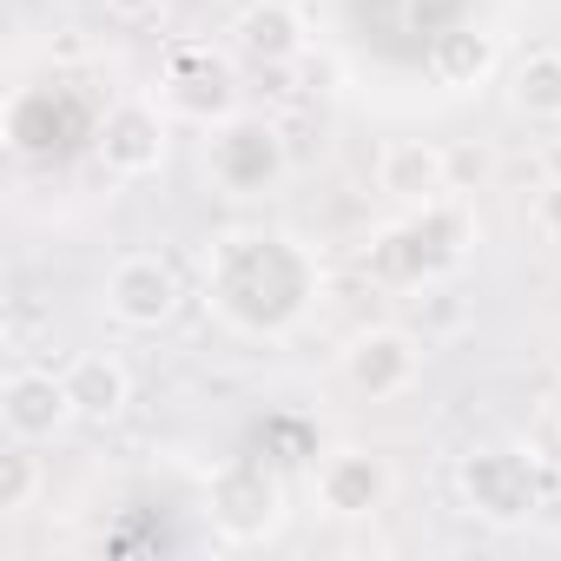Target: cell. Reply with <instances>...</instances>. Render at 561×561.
I'll list each match as a JSON object with an SVG mask.
<instances>
[{"label": "cell", "mask_w": 561, "mask_h": 561, "mask_svg": "<svg viewBox=\"0 0 561 561\" xmlns=\"http://www.w3.org/2000/svg\"><path fill=\"white\" fill-rule=\"evenodd\" d=\"M205 291L238 331L285 337L318 298V264L285 231H231L205 257Z\"/></svg>", "instance_id": "6da1fadb"}, {"label": "cell", "mask_w": 561, "mask_h": 561, "mask_svg": "<svg viewBox=\"0 0 561 561\" xmlns=\"http://www.w3.org/2000/svg\"><path fill=\"white\" fill-rule=\"evenodd\" d=\"M205 165H211V185H218V192H231V198H264V192L285 185L291 152H285V139H277L271 119L231 113V119H218L211 139H205Z\"/></svg>", "instance_id": "7a4b0ae2"}, {"label": "cell", "mask_w": 561, "mask_h": 561, "mask_svg": "<svg viewBox=\"0 0 561 561\" xmlns=\"http://www.w3.org/2000/svg\"><path fill=\"white\" fill-rule=\"evenodd\" d=\"M469 244H476V225H469V211H462L449 192H443V198H430V205H416V218H410V225H397V231L383 238V251H410V264H403L397 285H423V277L456 271Z\"/></svg>", "instance_id": "3957f363"}, {"label": "cell", "mask_w": 561, "mask_h": 561, "mask_svg": "<svg viewBox=\"0 0 561 561\" xmlns=\"http://www.w3.org/2000/svg\"><path fill=\"white\" fill-rule=\"evenodd\" d=\"M318 489V508L337 515V522H370L377 508H390L397 495V469L377 456V449H331L311 476Z\"/></svg>", "instance_id": "277c9868"}, {"label": "cell", "mask_w": 561, "mask_h": 561, "mask_svg": "<svg viewBox=\"0 0 561 561\" xmlns=\"http://www.w3.org/2000/svg\"><path fill=\"white\" fill-rule=\"evenodd\" d=\"M179 271L165 264V257H152V251H133V257H119L113 271H106V311H113V324H126V331H159V324H172L179 318Z\"/></svg>", "instance_id": "5b68a950"}, {"label": "cell", "mask_w": 561, "mask_h": 561, "mask_svg": "<svg viewBox=\"0 0 561 561\" xmlns=\"http://www.w3.org/2000/svg\"><path fill=\"white\" fill-rule=\"evenodd\" d=\"M211 522L225 541H264L285 522V489H277V476L264 462H231L211 482Z\"/></svg>", "instance_id": "8992f818"}, {"label": "cell", "mask_w": 561, "mask_h": 561, "mask_svg": "<svg viewBox=\"0 0 561 561\" xmlns=\"http://www.w3.org/2000/svg\"><path fill=\"white\" fill-rule=\"evenodd\" d=\"M344 377H351L357 397L390 403V397H403V390L423 377V344H416L410 331H397V324L357 331V337L344 344Z\"/></svg>", "instance_id": "52a82bcc"}, {"label": "cell", "mask_w": 561, "mask_h": 561, "mask_svg": "<svg viewBox=\"0 0 561 561\" xmlns=\"http://www.w3.org/2000/svg\"><path fill=\"white\" fill-rule=\"evenodd\" d=\"M93 152H100V165H106L113 179H152V172L165 165V119H159V106L119 100V106L100 119Z\"/></svg>", "instance_id": "ba28073f"}, {"label": "cell", "mask_w": 561, "mask_h": 561, "mask_svg": "<svg viewBox=\"0 0 561 561\" xmlns=\"http://www.w3.org/2000/svg\"><path fill=\"white\" fill-rule=\"evenodd\" d=\"M73 416L80 410L67 397V377H54V370H14L0 383V430H8V443H47Z\"/></svg>", "instance_id": "9c48e42d"}, {"label": "cell", "mask_w": 561, "mask_h": 561, "mask_svg": "<svg viewBox=\"0 0 561 561\" xmlns=\"http://www.w3.org/2000/svg\"><path fill=\"white\" fill-rule=\"evenodd\" d=\"M462 489L476 502V515L489 522H522L535 508V482H528V462L515 449H482L462 462Z\"/></svg>", "instance_id": "30bf717a"}, {"label": "cell", "mask_w": 561, "mask_h": 561, "mask_svg": "<svg viewBox=\"0 0 561 561\" xmlns=\"http://www.w3.org/2000/svg\"><path fill=\"white\" fill-rule=\"evenodd\" d=\"M165 100L179 113H192V119H211V126L231 119V80H225V67L205 47H179L165 60Z\"/></svg>", "instance_id": "8fae6325"}, {"label": "cell", "mask_w": 561, "mask_h": 561, "mask_svg": "<svg viewBox=\"0 0 561 561\" xmlns=\"http://www.w3.org/2000/svg\"><path fill=\"white\" fill-rule=\"evenodd\" d=\"M377 185L403 205H430V198L449 192V152L436 139H397V146H383Z\"/></svg>", "instance_id": "7c38bea8"}, {"label": "cell", "mask_w": 561, "mask_h": 561, "mask_svg": "<svg viewBox=\"0 0 561 561\" xmlns=\"http://www.w3.org/2000/svg\"><path fill=\"white\" fill-rule=\"evenodd\" d=\"M238 54L257 67H291L305 54V21L285 0H257V8L238 14Z\"/></svg>", "instance_id": "4fadbf2b"}, {"label": "cell", "mask_w": 561, "mask_h": 561, "mask_svg": "<svg viewBox=\"0 0 561 561\" xmlns=\"http://www.w3.org/2000/svg\"><path fill=\"white\" fill-rule=\"evenodd\" d=\"M67 397H73V410H80L87 423H113V416H126V403H133V377H126L119 357L87 351V357L67 364Z\"/></svg>", "instance_id": "5bb4252c"}, {"label": "cell", "mask_w": 561, "mask_h": 561, "mask_svg": "<svg viewBox=\"0 0 561 561\" xmlns=\"http://www.w3.org/2000/svg\"><path fill=\"white\" fill-rule=\"evenodd\" d=\"M508 106L528 126H561V47H528L508 67Z\"/></svg>", "instance_id": "9a60e30c"}, {"label": "cell", "mask_w": 561, "mask_h": 561, "mask_svg": "<svg viewBox=\"0 0 561 561\" xmlns=\"http://www.w3.org/2000/svg\"><path fill=\"white\" fill-rule=\"evenodd\" d=\"M430 73H436V87H449V93L482 87V80L495 73V34H482V27H443V34L430 41Z\"/></svg>", "instance_id": "2e32d148"}, {"label": "cell", "mask_w": 561, "mask_h": 561, "mask_svg": "<svg viewBox=\"0 0 561 561\" xmlns=\"http://www.w3.org/2000/svg\"><path fill=\"white\" fill-rule=\"evenodd\" d=\"M41 495V462H34V443H14L0 456V515H27Z\"/></svg>", "instance_id": "e0dca14e"}, {"label": "cell", "mask_w": 561, "mask_h": 561, "mask_svg": "<svg viewBox=\"0 0 561 561\" xmlns=\"http://www.w3.org/2000/svg\"><path fill=\"white\" fill-rule=\"evenodd\" d=\"M528 231H535L541 244H554V251H561V179H554V185H541V192L528 198Z\"/></svg>", "instance_id": "ac0fdd59"}, {"label": "cell", "mask_w": 561, "mask_h": 561, "mask_svg": "<svg viewBox=\"0 0 561 561\" xmlns=\"http://www.w3.org/2000/svg\"><path fill=\"white\" fill-rule=\"evenodd\" d=\"M165 8V0H106V14H119V21H152Z\"/></svg>", "instance_id": "d6986e66"}]
</instances>
